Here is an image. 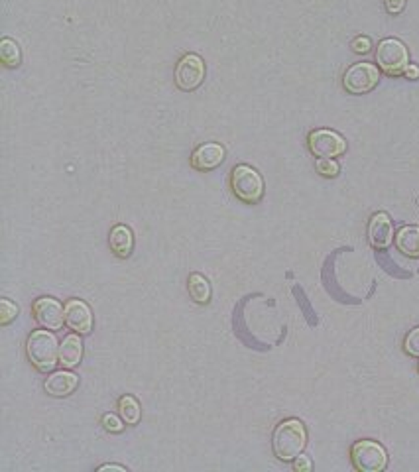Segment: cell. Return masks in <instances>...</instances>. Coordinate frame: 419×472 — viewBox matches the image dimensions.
I'll list each match as a JSON object with an SVG mask.
<instances>
[{"mask_svg":"<svg viewBox=\"0 0 419 472\" xmlns=\"http://www.w3.org/2000/svg\"><path fill=\"white\" fill-rule=\"evenodd\" d=\"M406 75L410 79H418L419 77V67H415V65H410L408 69H406Z\"/></svg>","mask_w":419,"mask_h":472,"instance_id":"28","label":"cell"},{"mask_svg":"<svg viewBox=\"0 0 419 472\" xmlns=\"http://www.w3.org/2000/svg\"><path fill=\"white\" fill-rule=\"evenodd\" d=\"M0 60L10 69H14L22 63V52H20V47L14 40H10V38L0 40Z\"/></svg>","mask_w":419,"mask_h":472,"instance_id":"19","label":"cell"},{"mask_svg":"<svg viewBox=\"0 0 419 472\" xmlns=\"http://www.w3.org/2000/svg\"><path fill=\"white\" fill-rule=\"evenodd\" d=\"M118 413H121V417H123L126 425H136L140 417H142V410H140L138 400L132 398V395H123V398L118 400Z\"/></svg>","mask_w":419,"mask_h":472,"instance_id":"18","label":"cell"},{"mask_svg":"<svg viewBox=\"0 0 419 472\" xmlns=\"http://www.w3.org/2000/svg\"><path fill=\"white\" fill-rule=\"evenodd\" d=\"M352 464L360 472H380L384 471L388 464V453L380 443L376 441H357L350 449Z\"/></svg>","mask_w":419,"mask_h":472,"instance_id":"5","label":"cell"},{"mask_svg":"<svg viewBox=\"0 0 419 472\" xmlns=\"http://www.w3.org/2000/svg\"><path fill=\"white\" fill-rule=\"evenodd\" d=\"M376 63L388 75H402L410 67V52L400 40L388 38V40H382L378 44Z\"/></svg>","mask_w":419,"mask_h":472,"instance_id":"4","label":"cell"},{"mask_svg":"<svg viewBox=\"0 0 419 472\" xmlns=\"http://www.w3.org/2000/svg\"><path fill=\"white\" fill-rule=\"evenodd\" d=\"M32 313H34L35 323L50 331H60L65 323V305L53 298L35 299Z\"/></svg>","mask_w":419,"mask_h":472,"instance_id":"8","label":"cell"},{"mask_svg":"<svg viewBox=\"0 0 419 472\" xmlns=\"http://www.w3.org/2000/svg\"><path fill=\"white\" fill-rule=\"evenodd\" d=\"M65 325L79 335H89L93 331V311L81 299H69L65 303Z\"/></svg>","mask_w":419,"mask_h":472,"instance_id":"10","label":"cell"},{"mask_svg":"<svg viewBox=\"0 0 419 472\" xmlns=\"http://www.w3.org/2000/svg\"><path fill=\"white\" fill-rule=\"evenodd\" d=\"M306 445L307 431L306 425L299 420L281 421L278 427L274 429L272 449H274V455L278 456L279 461H284V463L296 461L297 456L303 453Z\"/></svg>","mask_w":419,"mask_h":472,"instance_id":"1","label":"cell"},{"mask_svg":"<svg viewBox=\"0 0 419 472\" xmlns=\"http://www.w3.org/2000/svg\"><path fill=\"white\" fill-rule=\"evenodd\" d=\"M406 6V0H386V10L390 14H400Z\"/></svg>","mask_w":419,"mask_h":472,"instance_id":"25","label":"cell"},{"mask_svg":"<svg viewBox=\"0 0 419 472\" xmlns=\"http://www.w3.org/2000/svg\"><path fill=\"white\" fill-rule=\"evenodd\" d=\"M350 47H352V52H357V53H368L370 52V47H372V44H370V40H368V38H364V35H358L357 40H352Z\"/></svg>","mask_w":419,"mask_h":472,"instance_id":"24","label":"cell"},{"mask_svg":"<svg viewBox=\"0 0 419 472\" xmlns=\"http://www.w3.org/2000/svg\"><path fill=\"white\" fill-rule=\"evenodd\" d=\"M108 246L118 258H128L134 248V236L126 225H116L108 236Z\"/></svg>","mask_w":419,"mask_h":472,"instance_id":"15","label":"cell"},{"mask_svg":"<svg viewBox=\"0 0 419 472\" xmlns=\"http://www.w3.org/2000/svg\"><path fill=\"white\" fill-rule=\"evenodd\" d=\"M18 313H20V309H18L16 303H12L10 299H2V301H0V323H12L18 317Z\"/></svg>","mask_w":419,"mask_h":472,"instance_id":"20","label":"cell"},{"mask_svg":"<svg viewBox=\"0 0 419 472\" xmlns=\"http://www.w3.org/2000/svg\"><path fill=\"white\" fill-rule=\"evenodd\" d=\"M83 359V341L79 337V332L67 335L63 342L60 344V364L63 368H75Z\"/></svg>","mask_w":419,"mask_h":472,"instance_id":"14","label":"cell"},{"mask_svg":"<svg viewBox=\"0 0 419 472\" xmlns=\"http://www.w3.org/2000/svg\"><path fill=\"white\" fill-rule=\"evenodd\" d=\"M403 349L410 356H415L419 359V327H415L413 331L408 332L406 341H403Z\"/></svg>","mask_w":419,"mask_h":472,"instance_id":"22","label":"cell"},{"mask_svg":"<svg viewBox=\"0 0 419 472\" xmlns=\"http://www.w3.org/2000/svg\"><path fill=\"white\" fill-rule=\"evenodd\" d=\"M309 150L315 157H339L347 152V142L333 130H315L309 134Z\"/></svg>","mask_w":419,"mask_h":472,"instance_id":"9","label":"cell"},{"mask_svg":"<svg viewBox=\"0 0 419 472\" xmlns=\"http://www.w3.org/2000/svg\"><path fill=\"white\" fill-rule=\"evenodd\" d=\"M315 167H317V172L321 175H325V177H335V175H339V164H337L333 157H319L317 164H315Z\"/></svg>","mask_w":419,"mask_h":472,"instance_id":"21","label":"cell"},{"mask_svg":"<svg viewBox=\"0 0 419 472\" xmlns=\"http://www.w3.org/2000/svg\"><path fill=\"white\" fill-rule=\"evenodd\" d=\"M230 189L238 201L254 205V203L260 201L264 195L262 175L246 164L235 166L230 172Z\"/></svg>","mask_w":419,"mask_h":472,"instance_id":"3","label":"cell"},{"mask_svg":"<svg viewBox=\"0 0 419 472\" xmlns=\"http://www.w3.org/2000/svg\"><path fill=\"white\" fill-rule=\"evenodd\" d=\"M187 291H189V298L199 305H207L211 301V283L201 274H191L187 278Z\"/></svg>","mask_w":419,"mask_h":472,"instance_id":"17","label":"cell"},{"mask_svg":"<svg viewBox=\"0 0 419 472\" xmlns=\"http://www.w3.org/2000/svg\"><path fill=\"white\" fill-rule=\"evenodd\" d=\"M378 81H380V71L374 63H354L345 73L342 87L350 95H364L378 85Z\"/></svg>","mask_w":419,"mask_h":472,"instance_id":"7","label":"cell"},{"mask_svg":"<svg viewBox=\"0 0 419 472\" xmlns=\"http://www.w3.org/2000/svg\"><path fill=\"white\" fill-rule=\"evenodd\" d=\"M124 420L123 417H118V415H114V413H105L103 415V427L108 431V433H121L124 429Z\"/></svg>","mask_w":419,"mask_h":472,"instance_id":"23","label":"cell"},{"mask_svg":"<svg viewBox=\"0 0 419 472\" xmlns=\"http://www.w3.org/2000/svg\"><path fill=\"white\" fill-rule=\"evenodd\" d=\"M294 468L296 471H311V461L307 459V456H297L296 461H294Z\"/></svg>","mask_w":419,"mask_h":472,"instance_id":"26","label":"cell"},{"mask_svg":"<svg viewBox=\"0 0 419 472\" xmlns=\"http://www.w3.org/2000/svg\"><path fill=\"white\" fill-rule=\"evenodd\" d=\"M227 157V150L223 148L217 142H207L193 150L191 166L197 172H211L218 167Z\"/></svg>","mask_w":419,"mask_h":472,"instance_id":"11","label":"cell"},{"mask_svg":"<svg viewBox=\"0 0 419 472\" xmlns=\"http://www.w3.org/2000/svg\"><path fill=\"white\" fill-rule=\"evenodd\" d=\"M28 360L40 372H52L55 364H60V344L50 329L34 331L26 341Z\"/></svg>","mask_w":419,"mask_h":472,"instance_id":"2","label":"cell"},{"mask_svg":"<svg viewBox=\"0 0 419 472\" xmlns=\"http://www.w3.org/2000/svg\"><path fill=\"white\" fill-rule=\"evenodd\" d=\"M398 250L410 258H419V227H403L396 235Z\"/></svg>","mask_w":419,"mask_h":472,"instance_id":"16","label":"cell"},{"mask_svg":"<svg viewBox=\"0 0 419 472\" xmlns=\"http://www.w3.org/2000/svg\"><path fill=\"white\" fill-rule=\"evenodd\" d=\"M393 240V227L390 217L386 213H376L374 217L368 223V242L378 248V250H384L388 246L392 245Z\"/></svg>","mask_w":419,"mask_h":472,"instance_id":"12","label":"cell"},{"mask_svg":"<svg viewBox=\"0 0 419 472\" xmlns=\"http://www.w3.org/2000/svg\"><path fill=\"white\" fill-rule=\"evenodd\" d=\"M205 73L207 69H205V62H203L201 55L185 53L175 67V85L185 93H191L195 89L201 87L203 81H205Z\"/></svg>","mask_w":419,"mask_h":472,"instance_id":"6","label":"cell"},{"mask_svg":"<svg viewBox=\"0 0 419 472\" xmlns=\"http://www.w3.org/2000/svg\"><path fill=\"white\" fill-rule=\"evenodd\" d=\"M99 471H121V472H124L126 468H124V466H121V464H103V466H99Z\"/></svg>","mask_w":419,"mask_h":472,"instance_id":"27","label":"cell"},{"mask_svg":"<svg viewBox=\"0 0 419 472\" xmlns=\"http://www.w3.org/2000/svg\"><path fill=\"white\" fill-rule=\"evenodd\" d=\"M79 384V376L69 372L67 368H63L60 372H52L48 380L44 382L45 392L53 395V398H65L69 393L75 392Z\"/></svg>","mask_w":419,"mask_h":472,"instance_id":"13","label":"cell"}]
</instances>
